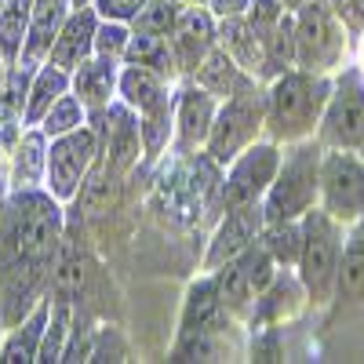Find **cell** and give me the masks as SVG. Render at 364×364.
Listing matches in <instances>:
<instances>
[{
	"instance_id": "17",
	"label": "cell",
	"mask_w": 364,
	"mask_h": 364,
	"mask_svg": "<svg viewBox=\"0 0 364 364\" xmlns=\"http://www.w3.org/2000/svg\"><path fill=\"white\" fill-rule=\"evenodd\" d=\"M223 37H226V44L233 48V55H237V63L245 66V70H252V73H259L266 63H269V51H266V37L259 33V29L248 22H226L223 26Z\"/></svg>"
},
{
	"instance_id": "35",
	"label": "cell",
	"mask_w": 364,
	"mask_h": 364,
	"mask_svg": "<svg viewBox=\"0 0 364 364\" xmlns=\"http://www.w3.org/2000/svg\"><path fill=\"white\" fill-rule=\"evenodd\" d=\"M128 41H132L128 29L113 22V26H102L99 33H95V51H99L102 58H117V55L128 51Z\"/></svg>"
},
{
	"instance_id": "41",
	"label": "cell",
	"mask_w": 364,
	"mask_h": 364,
	"mask_svg": "<svg viewBox=\"0 0 364 364\" xmlns=\"http://www.w3.org/2000/svg\"><path fill=\"white\" fill-rule=\"evenodd\" d=\"M0 80H4V70H0Z\"/></svg>"
},
{
	"instance_id": "33",
	"label": "cell",
	"mask_w": 364,
	"mask_h": 364,
	"mask_svg": "<svg viewBox=\"0 0 364 364\" xmlns=\"http://www.w3.org/2000/svg\"><path fill=\"white\" fill-rule=\"evenodd\" d=\"M240 266H245L255 295H262L269 288V281H273V255L266 248H248L245 255H240Z\"/></svg>"
},
{
	"instance_id": "29",
	"label": "cell",
	"mask_w": 364,
	"mask_h": 364,
	"mask_svg": "<svg viewBox=\"0 0 364 364\" xmlns=\"http://www.w3.org/2000/svg\"><path fill=\"white\" fill-rule=\"evenodd\" d=\"M135 154H139V132L128 117H117V124L109 128V164L124 171Z\"/></svg>"
},
{
	"instance_id": "18",
	"label": "cell",
	"mask_w": 364,
	"mask_h": 364,
	"mask_svg": "<svg viewBox=\"0 0 364 364\" xmlns=\"http://www.w3.org/2000/svg\"><path fill=\"white\" fill-rule=\"evenodd\" d=\"M219 288L204 281L190 291L186 299V317H182V339L186 336H200V331H211L215 328V317H219Z\"/></svg>"
},
{
	"instance_id": "21",
	"label": "cell",
	"mask_w": 364,
	"mask_h": 364,
	"mask_svg": "<svg viewBox=\"0 0 364 364\" xmlns=\"http://www.w3.org/2000/svg\"><path fill=\"white\" fill-rule=\"evenodd\" d=\"M197 80H200L204 91H211V95H226V91H233V87H237L233 55H226V51L204 55V63L197 66Z\"/></svg>"
},
{
	"instance_id": "9",
	"label": "cell",
	"mask_w": 364,
	"mask_h": 364,
	"mask_svg": "<svg viewBox=\"0 0 364 364\" xmlns=\"http://www.w3.org/2000/svg\"><path fill=\"white\" fill-rule=\"evenodd\" d=\"M277 149L273 146H252L245 157H240L223 186V204L226 208H240L259 200V193H266L273 186V175H277Z\"/></svg>"
},
{
	"instance_id": "27",
	"label": "cell",
	"mask_w": 364,
	"mask_h": 364,
	"mask_svg": "<svg viewBox=\"0 0 364 364\" xmlns=\"http://www.w3.org/2000/svg\"><path fill=\"white\" fill-rule=\"evenodd\" d=\"M215 288H219V302L230 306V310H245L248 299L255 295V288H252V281H248V273H245L240 262H226V273L215 281Z\"/></svg>"
},
{
	"instance_id": "6",
	"label": "cell",
	"mask_w": 364,
	"mask_h": 364,
	"mask_svg": "<svg viewBox=\"0 0 364 364\" xmlns=\"http://www.w3.org/2000/svg\"><path fill=\"white\" fill-rule=\"evenodd\" d=\"M95 157V135L91 132H70V135H58V142L51 146L48 154V190L58 200H70L80 190V178Z\"/></svg>"
},
{
	"instance_id": "12",
	"label": "cell",
	"mask_w": 364,
	"mask_h": 364,
	"mask_svg": "<svg viewBox=\"0 0 364 364\" xmlns=\"http://www.w3.org/2000/svg\"><path fill=\"white\" fill-rule=\"evenodd\" d=\"M211 37H215V29H211L208 11H200V8L182 11L178 22H175V55H178V66L182 70H197L204 63L208 48H211Z\"/></svg>"
},
{
	"instance_id": "31",
	"label": "cell",
	"mask_w": 364,
	"mask_h": 364,
	"mask_svg": "<svg viewBox=\"0 0 364 364\" xmlns=\"http://www.w3.org/2000/svg\"><path fill=\"white\" fill-rule=\"evenodd\" d=\"M80 102L77 99H70V95H58L55 99V106L44 113V132L48 135H70V132H77L80 128Z\"/></svg>"
},
{
	"instance_id": "15",
	"label": "cell",
	"mask_w": 364,
	"mask_h": 364,
	"mask_svg": "<svg viewBox=\"0 0 364 364\" xmlns=\"http://www.w3.org/2000/svg\"><path fill=\"white\" fill-rule=\"evenodd\" d=\"M211 95L208 91H186L178 99V142L197 146L211 135Z\"/></svg>"
},
{
	"instance_id": "40",
	"label": "cell",
	"mask_w": 364,
	"mask_h": 364,
	"mask_svg": "<svg viewBox=\"0 0 364 364\" xmlns=\"http://www.w3.org/2000/svg\"><path fill=\"white\" fill-rule=\"evenodd\" d=\"M288 4H302V0H288Z\"/></svg>"
},
{
	"instance_id": "38",
	"label": "cell",
	"mask_w": 364,
	"mask_h": 364,
	"mask_svg": "<svg viewBox=\"0 0 364 364\" xmlns=\"http://www.w3.org/2000/svg\"><path fill=\"white\" fill-rule=\"evenodd\" d=\"M142 8H146V0H99V11H102L106 18H117V22L135 18Z\"/></svg>"
},
{
	"instance_id": "4",
	"label": "cell",
	"mask_w": 364,
	"mask_h": 364,
	"mask_svg": "<svg viewBox=\"0 0 364 364\" xmlns=\"http://www.w3.org/2000/svg\"><path fill=\"white\" fill-rule=\"evenodd\" d=\"M259 124H262L259 95H252V91H237V95L223 106V113L215 117V124H211V135H208L211 161H233L240 149L255 139Z\"/></svg>"
},
{
	"instance_id": "30",
	"label": "cell",
	"mask_w": 364,
	"mask_h": 364,
	"mask_svg": "<svg viewBox=\"0 0 364 364\" xmlns=\"http://www.w3.org/2000/svg\"><path fill=\"white\" fill-rule=\"evenodd\" d=\"M266 252L277 259V262H291L302 255V230L291 226V219L284 223H273L269 233H266Z\"/></svg>"
},
{
	"instance_id": "24",
	"label": "cell",
	"mask_w": 364,
	"mask_h": 364,
	"mask_svg": "<svg viewBox=\"0 0 364 364\" xmlns=\"http://www.w3.org/2000/svg\"><path fill=\"white\" fill-rule=\"evenodd\" d=\"M29 0H11V4L0 11V48H4L11 58L22 51V37L29 33Z\"/></svg>"
},
{
	"instance_id": "20",
	"label": "cell",
	"mask_w": 364,
	"mask_h": 364,
	"mask_svg": "<svg viewBox=\"0 0 364 364\" xmlns=\"http://www.w3.org/2000/svg\"><path fill=\"white\" fill-rule=\"evenodd\" d=\"M73 87L80 102L87 106H102L109 99V87H113V58H99V63H84L77 66V77H73Z\"/></svg>"
},
{
	"instance_id": "10",
	"label": "cell",
	"mask_w": 364,
	"mask_h": 364,
	"mask_svg": "<svg viewBox=\"0 0 364 364\" xmlns=\"http://www.w3.org/2000/svg\"><path fill=\"white\" fill-rule=\"evenodd\" d=\"M262 215L266 211L252 200V204H240V208H230V215L226 223L219 226L215 240H211V252H208V269H215L223 262H233L240 259L248 248H252V240L262 226Z\"/></svg>"
},
{
	"instance_id": "25",
	"label": "cell",
	"mask_w": 364,
	"mask_h": 364,
	"mask_svg": "<svg viewBox=\"0 0 364 364\" xmlns=\"http://www.w3.org/2000/svg\"><path fill=\"white\" fill-rule=\"evenodd\" d=\"M66 91V70H44L41 77H37V84H33V99H29V106H26V120L33 124V120H41L51 106H55V99Z\"/></svg>"
},
{
	"instance_id": "5",
	"label": "cell",
	"mask_w": 364,
	"mask_h": 364,
	"mask_svg": "<svg viewBox=\"0 0 364 364\" xmlns=\"http://www.w3.org/2000/svg\"><path fill=\"white\" fill-rule=\"evenodd\" d=\"M58 237V211L51 200L44 197H22L15 215H11V230L8 240L18 259H48Z\"/></svg>"
},
{
	"instance_id": "2",
	"label": "cell",
	"mask_w": 364,
	"mask_h": 364,
	"mask_svg": "<svg viewBox=\"0 0 364 364\" xmlns=\"http://www.w3.org/2000/svg\"><path fill=\"white\" fill-rule=\"evenodd\" d=\"M317 186H321V171H317V149L302 146L299 154L281 168L277 182L269 186V200H266V219L269 223H284V219H295L302 215L314 197H317Z\"/></svg>"
},
{
	"instance_id": "1",
	"label": "cell",
	"mask_w": 364,
	"mask_h": 364,
	"mask_svg": "<svg viewBox=\"0 0 364 364\" xmlns=\"http://www.w3.org/2000/svg\"><path fill=\"white\" fill-rule=\"evenodd\" d=\"M328 106V84L306 73H288L269 91V128L277 139H299L314 128L317 113Z\"/></svg>"
},
{
	"instance_id": "28",
	"label": "cell",
	"mask_w": 364,
	"mask_h": 364,
	"mask_svg": "<svg viewBox=\"0 0 364 364\" xmlns=\"http://www.w3.org/2000/svg\"><path fill=\"white\" fill-rule=\"evenodd\" d=\"M178 4L175 0H154V4H146L139 15H135V33H157V37H168L175 22H178Z\"/></svg>"
},
{
	"instance_id": "26",
	"label": "cell",
	"mask_w": 364,
	"mask_h": 364,
	"mask_svg": "<svg viewBox=\"0 0 364 364\" xmlns=\"http://www.w3.org/2000/svg\"><path fill=\"white\" fill-rule=\"evenodd\" d=\"M44 168H48L44 135L33 132V135H26V142L18 146V157H15V182H18V186H33Z\"/></svg>"
},
{
	"instance_id": "14",
	"label": "cell",
	"mask_w": 364,
	"mask_h": 364,
	"mask_svg": "<svg viewBox=\"0 0 364 364\" xmlns=\"http://www.w3.org/2000/svg\"><path fill=\"white\" fill-rule=\"evenodd\" d=\"M66 22V8L63 0H37L33 15H29V41H26V63H37V58L51 55L58 29Z\"/></svg>"
},
{
	"instance_id": "7",
	"label": "cell",
	"mask_w": 364,
	"mask_h": 364,
	"mask_svg": "<svg viewBox=\"0 0 364 364\" xmlns=\"http://www.w3.org/2000/svg\"><path fill=\"white\" fill-rule=\"evenodd\" d=\"M343 37L324 4H306L295 22V58L306 70H324L339 58Z\"/></svg>"
},
{
	"instance_id": "37",
	"label": "cell",
	"mask_w": 364,
	"mask_h": 364,
	"mask_svg": "<svg viewBox=\"0 0 364 364\" xmlns=\"http://www.w3.org/2000/svg\"><path fill=\"white\" fill-rule=\"evenodd\" d=\"M281 22V8H277V0H255L252 4V26L259 29V33H273V26ZM269 41V37H266Z\"/></svg>"
},
{
	"instance_id": "22",
	"label": "cell",
	"mask_w": 364,
	"mask_h": 364,
	"mask_svg": "<svg viewBox=\"0 0 364 364\" xmlns=\"http://www.w3.org/2000/svg\"><path fill=\"white\" fill-rule=\"evenodd\" d=\"M44 324H48V306H37V314L29 317V324L0 350V360H37L41 357V339H44Z\"/></svg>"
},
{
	"instance_id": "32",
	"label": "cell",
	"mask_w": 364,
	"mask_h": 364,
	"mask_svg": "<svg viewBox=\"0 0 364 364\" xmlns=\"http://www.w3.org/2000/svg\"><path fill=\"white\" fill-rule=\"evenodd\" d=\"M66 331H70V302L58 299V306L51 314V324H48L44 339H41V360H63L58 353H63V346H66Z\"/></svg>"
},
{
	"instance_id": "19",
	"label": "cell",
	"mask_w": 364,
	"mask_h": 364,
	"mask_svg": "<svg viewBox=\"0 0 364 364\" xmlns=\"http://www.w3.org/2000/svg\"><path fill=\"white\" fill-rule=\"evenodd\" d=\"M44 262L48 259H22V266L15 269V277L8 284V299H4V321L15 324L26 306H29V299H33L37 284H41V273H44Z\"/></svg>"
},
{
	"instance_id": "11",
	"label": "cell",
	"mask_w": 364,
	"mask_h": 364,
	"mask_svg": "<svg viewBox=\"0 0 364 364\" xmlns=\"http://www.w3.org/2000/svg\"><path fill=\"white\" fill-rule=\"evenodd\" d=\"M324 139L339 146L364 142V91L357 84H346L324 113Z\"/></svg>"
},
{
	"instance_id": "13",
	"label": "cell",
	"mask_w": 364,
	"mask_h": 364,
	"mask_svg": "<svg viewBox=\"0 0 364 364\" xmlns=\"http://www.w3.org/2000/svg\"><path fill=\"white\" fill-rule=\"evenodd\" d=\"M91 44H95V18H91V11H77L58 29V41L51 48V66L66 70V73L77 70L84 63V55L91 51Z\"/></svg>"
},
{
	"instance_id": "36",
	"label": "cell",
	"mask_w": 364,
	"mask_h": 364,
	"mask_svg": "<svg viewBox=\"0 0 364 364\" xmlns=\"http://www.w3.org/2000/svg\"><path fill=\"white\" fill-rule=\"evenodd\" d=\"M168 106L164 109H154V113H146V124H142V139H146V149L149 154H157V149L164 146L168 139Z\"/></svg>"
},
{
	"instance_id": "39",
	"label": "cell",
	"mask_w": 364,
	"mask_h": 364,
	"mask_svg": "<svg viewBox=\"0 0 364 364\" xmlns=\"http://www.w3.org/2000/svg\"><path fill=\"white\" fill-rule=\"evenodd\" d=\"M240 4H245V0H215V11L233 15V11H240Z\"/></svg>"
},
{
	"instance_id": "8",
	"label": "cell",
	"mask_w": 364,
	"mask_h": 364,
	"mask_svg": "<svg viewBox=\"0 0 364 364\" xmlns=\"http://www.w3.org/2000/svg\"><path fill=\"white\" fill-rule=\"evenodd\" d=\"M321 186H324V204L336 219H353L364 211V164L353 161L350 154H328Z\"/></svg>"
},
{
	"instance_id": "23",
	"label": "cell",
	"mask_w": 364,
	"mask_h": 364,
	"mask_svg": "<svg viewBox=\"0 0 364 364\" xmlns=\"http://www.w3.org/2000/svg\"><path fill=\"white\" fill-rule=\"evenodd\" d=\"M336 281H339V291H343V295H353V299L364 295V226L350 237Z\"/></svg>"
},
{
	"instance_id": "16",
	"label": "cell",
	"mask_w": 364,
	"mask_h": 364,
	"mask_svg": "<svg viewBox=\"0 0 364 364\" xmlns=\"http://www.w3.org/2000/svg\"><path fill=\"white\" fill-rule=\"evenodd\" d=\"M120 91H124V99L132 106H139L142 113H154V109H164V84L157 77V70H149V66H132L124 70V77H120Z\"/></svg>"
},
{
	"instance_id": "3",
	"label": "cell",
	"mask_w": 364,
	"mask_h": 364,
	"mask_svg": "<svg viewBox=\"0 0 364 364\" xmlns=\"http://www.w3.org/2000/svg\"><path fill=\"white\" fill-rule=\"evenodd\" d=\"M339 237H336V226H331L328 215L321 211H310L306 215V230H302V255H299V266H302V284L310 288V295L317 302L328 299L331 291V281L339 277Z\"/></svg>"
},
{
	"instance_id": "34",
	"label": "cell",
	"mask_w": 364,
	"mask_h": 364,
	"mask_svg": "<svg viewBox=\"0 0 364 364\" xmlns=\"http://www.w3.org/2000/svg\"><path fill=\"white\" fill-rule=\"evenodd\" d=\"M109 200H113V182H109L106 171H99V175L84 186L80 204H84V211H91V215H102V211H109Z\"/></svg>"
}]
</instances>
